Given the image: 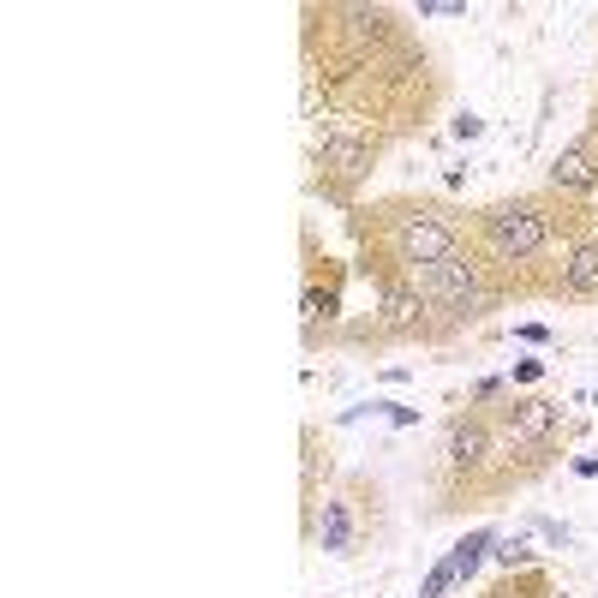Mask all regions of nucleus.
I'll return each instance as SVG.
<instances>
[{"label": "nucleus", "instance_id": "obj_1", "mask_svg": "<svg viewBox=\"0 0 598 598\" xmlns=\"http://www.w3.org/2000/svg\"><path fill=\"white\" fill-rule=\"evenodd\" d=\"M485 240H491L497 258H508V264H527V258L545 252L550 222L533 210V203H497V210H485Z\"/></svg>", "mask_w": 598, "mask_h": 598}, {"label": "nucleus", "instance_id": "obj_2", "mask_svg": "<svg viewBox=\"0 0 598 598\" xmlns=\"http://www.w3.org/2000/svg\"><path fill=\"white\" fill-rule=\"evenodd\" d=\"M396 252H401V264H413V270H437L443 258H455V228L437 210H407L396 222Z\"/></svg>", "mask_w": 598, "mask_h": 598}, {"label": "nucleus", "instance_id": "obj_3", "mask_svg": "<svg viewBox=\"0 0 598 598\" xmlns=\"http://www.w3.org/2000/svg\"><path fill=\"white\" fill-rule=\"evenodd\" d=\"M426 294L431 300H443V305H455V312H466V317H479L491 305V294H485V282H479V264L473 258H443L437 270H426Z\"/></svg>", "mask_w": 598, "mask_h": 598}, {"label": "nucleus", "instance_id": "obj_4", "mask_svg": "<svg viewBox=\"0 0 598 598\" xmlns=\"http://www.w3.org/2000/svg\"><path fill=\"white\" fill-rule=\"evenodd\" d=\"M550 186H557V192H592V186H598L592 144H568L557 162H550Z\"/></svg>", "mask_w": 598, "mask_h": 598}, {"label": "nucleus", "instance_id": "obj_5", "mask_svg": "<svg viewBox=\"0 0 598 598\" xmlns=\"http://www.w3.org/2000/svg\"><path fill=\"white\" fill-rule=\"evenodd\" d=\"M491 455V431L479 426V419H455V426H449V461L455 466H479Z\"/></svg>", "mask_w": 598, "mask_h": 598}, {"label": "nucleus", "instance_id": "obj_6", "mask_svg": "<svg viewBox=\"0 0 598 598\" xmlns=\"http://www.w3.org/2000/svg\"><path fill=\"white\" fill-rule=\"evenodd\" d=\"M563 294H575V300H598V240H592V245H580V252L563 264Z\"/></svg>", "mask_w": 598, "mask_h": 598}, {"label": "nucleus", "instance_id": "obj_7", "mask_svg": "<svg viewBox=\"0 0 598 598\" xmlns=\"http://www.w3.org/2000/svg\"><path fill=\"white\" fill-rule=\"evenodd\" d=\"M557 419H563V407H557V401H533V407H521L515 437H521V443H538L545 431H557Z\"/></svg>", "mask_w": 598, "mask_h": 598}, {"label": "nucleus", "instance_id": "obj_8", "mask_svg": "<svg viewBox=\"0 0 598 598\" xmlns=\"http://www.w3.org/2000/svg\"><path fill=\"white\" fill-rule=\"evenodd\" d=\"M354 545V521H347V503H324V550H342Z\"/></svg>", "mask_w": 598, "mask_h": 598}, {"label": "nucleus", "instance_id": "obj_9", "mask_svg": "<svg viewBox=\"0 0 598 598\" xmlns=\"http://www.w3.org/2000/svg\"><path fill=\"white\" fill-rule=\"evenodd\" d=\"M384 329H413V312H419V300H413V287H389V300H384Z\"/></svg>", "mask_w": 598, "mask_h": 598}, {"label": "nucleus", "instance_id": "obj_10", "mask_svg": "<svg viewBox=\"0 0 598 598\" xmlns=\"http://www.w3.org/2000/svg\"><path fill=\"white\" fill-rule=\"evenodd\" d=\"M485 545H491V533H473V538H461L455 545V557H449V575L455 580H466L479 568V557H485Z\"/></svg>", "mask_w": 598, "mask_h": 598}, {"label": "nucleus", "instance_id": "obj_11", "mask_svg": "<svg viewBox=\"0 0 598 598\" xmlns=\"http://www.w3.org/2000/svg\"><path fill=\"white\" fill-rule=\"evenodd\" d=\"M324 162H335V174H359V162H366V144H324Z\"/></svg>", "mask_w": 598, "mask_h": 598}, {"label": "nucleus", "instance_id": "obj_12", "mask_svg": "<svg viewBox=\"0 0 598 598\" xmlns=\"http://www.w3.org/2000/svg\"><path fill=\"white\" fill-rule=\"evenodd\" d=\"M449 580H455V575H449V563H443V568H431V580H426V592H419V598H443V592H449Z\"/></svg>", "mask_w": 598, "mask_h": 598}, {"label": "nucleus", "instance_id": "obj_13", "mask_svg": "<svg viewBox=\"0 0 598 598\" xmlns=\"http://www.w3.org/2000/svg\"><path fill=\"white\" fill-rule=\"evenodd\" d=\"M527 557H533L527 545H503V550H497V563H508V568H515V563H527Z\"/></svg>", "mask_w": 598, "mask_h": 598}]
</instances>
